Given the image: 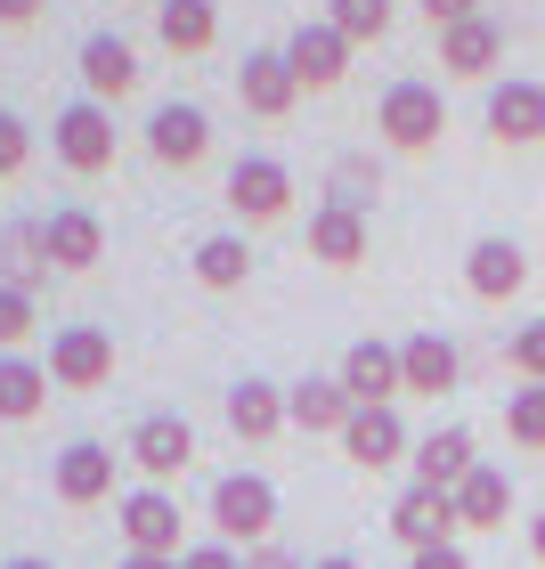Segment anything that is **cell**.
Segmentation results:
<instances>
[{
    "instance_id": "obj_22",
    "label": "cell",
    "mask_w": 545,
    "mask_h": 569,
    "mask_svg": "<svg viewBox=\"0 0 545 569\" xmlns=\"http://www.w3.org/2000/svg\"><path fill=\"white\" fill-rule=\"evenodd\" d=\"M399 375H407L415 399H439V391H456L464 358H456L448 333H407V342H399Z\"/></svg>"
},
{
    "instance_id": "obj_33",
    "label": "cell",
    "mask_w": 545,
    "mask_h": 569,
    "mask_svg": "<svg viewBox=\"0 0 545 569\" xmlns=\"http://www.w3.org/2000/svg\"><path fill=\"white\" fill-rule=\"evenodd\" d=\"M33 333V293H17V284H0V358H17V342Z\"/></svg>"
},
{
    "instance_id": "obj_4",
    "label": "cell",
    "mask_w": 545,
    "mask_h": 569,
    "mask_svg": "<svg viewBox=\"0 0 545 569\" xmlns=\"http://www.w3.org/2000/svg\"><path fill=\"white\" fill-rule=\"evenodd\" d=\"M49 382H58V391H98V382H115V333L107 326H58L49 333Z\"/></svg>"
},
{
    "instance_id": "obj_10",
    "label": "cell",
    "mask_w": 545,
    "mask_h": 569,
    "mask_svg": "<svg viewBox=\"0 0 545 569\" xmlns=\"http://www.w3.org/2000/svg\"><path fill=\"white\" fill-rule=\"evenodd\" d=\"M488 139L497 147H537L545 139V82H522V73H505V82H488Z\"/></svg>"
},
{
    "instance_id": "obj_18",
    "label": "cell",
    "mask_w": 545,
    "mask_h": 569,
    "mask_svg": "<svg viewBox=\"0 0 545 569\" xmlns=\"http://www.w3.org/2000/svg\"><path fill=\"white\" fill-rule=\"evenodd\" d=\"M285 66H294V82H301V90H334V82L350 73V41L318 17V24H301V33L285 41Z\"/></svg>"
},
{
    "instance_id": "obj_40",
    "label": "cell",
    "mask_w": 545,
    "mask_h": 569,
    "mask_svg": "<svg viewBox=\"0 0 545 569\" xmlns=\"http://www.w3.org/2000/svg\"><path fill=\"white\" fill-rule=\"evenodd\" d=\"M115 569H179V561H164V553H122Z\"/></svg>"
},
{
    "instance_id": "obj_7",
    "label": "cell",
    "mask_w": 545,
    "mask_h": 569,
    "mask_svg": "<svg viewBox=\"0 0 545 569\" xmlns=\"http://www.w3.org/2000/svg\"><path fill=\"white\" fill-rule=\"evenodd\" d=\"M122 463H139L147 488H164V480H179V472L196 463V431L179 423V416H139V423H131V448H122Z\"/></svg>"
},
{
    "instance_id": "obj_6",
    "label": "cell",
    "mask_w": 545,
    "mask_h": 569,
    "mask_svg": "<svg viewBox=\"0 0 545 569\" xmlns=\"http://www.w3.org/2000/svg\"><path fill=\"white\" fill-rule=\"evenodd\" d=\"M115 521H122V546L131 553H164V561L188 553L179 546V497L171 488H131V497L115 505Z\"/></svg>"
},
{
    "instance_id": "obj_13",
    "label": "cell",
    "mask_w": 545,
    "mask_h": 569,
    "mask_svg": "<svg viewBox=\"0 0 545 569\" xmlns=\"http://www.w3.org/2000/svg\"><path fill=\"white\" fill-rule=\"evenodd\" d=\"M343 456L358 463V472H392V463H407L415 439H407V423H399V407H358L350 431H343Z\"/></svg>"
},
{
    "instance_id": "obj_41",
    "label": "cell",
    "mask_w": 545,
    "mask_h": 569,
    "mask_svg": "<svg viewBox=\"0 0 545 569\" xmlns=\"http://www.w3.org/2000/svg\"><path fill=\"white\" fill-rule=\"evenodd\" d=\"M529 553L545 561V512H537V521H529Z\"/></svg>"
},
{
    "instance_id": "obj_35",
    "label": "cell",
    "mask_w": 545,
    "mask_h": 569,
    "mask_svg": "<svg viewBox=\"0 0 545 569\" xmlns=\"http://www.w3.org/2000/svg\"><path fill=\"white\" fill-rule=\"evenodd\" d=\"M415 9L432 17V33H448V24H473L480 17V0H415Z\"/></svg>"
},
{
    "instance_id": "obj_24",
    "label": "cell",
    "mask_w": 545,
    "mask_h": 569,
    "mask_svg": "<svg viewBox=\"0 0 545 569\" xmlns=\"http://www.w3.org/2000/svg\"><path fill=\"white\" fill-rule=\"evenodd\" d=\"M155 33H164V49L196 58V49L220 41V9L212 0H155Z\"/></svg>"
},
{
    "instance_id": "obj_31",
    "label": "cell",
    "mask_w": 545,
    "mask_h": 569,
    "mask_svg": "<svg viewBox=\"0 0 545 569\" xmlns=\"http://www.w3.org/2000/svg\"><path fill=\"white\" fill-rule=\"evenodd\" d=\"M505 439H513V448H545V382L505 391Z\"/></svg>"
},
{
    "instance_id": "obj_25",
    "label": "cell",
    "mask_w": 545,
    "mask_h": 569,
    "mask_svg": "<svg viewBox=\"0 0 545 569\" xmlns=\"http://www.w3.org/2000/svg\"><path fill=\"white\" fill-rule=\"evenodd\" d=\"M228 431H237V439H269V431H285V391H277V382H261V375L228 382Z\"/></svg>"
},
{
    "instance_id": "obj_36",
    "label": "cell",
    "mask_w": 545,
    "mask_h": 569,
    "mask_svg": "<svg viewBox=\"0 0 545 569\" xmlns=\"http://www.w3.org/2000/svg\"><path fill=\"white\" fill-rule=\"evenodd\" d=\"M179 569H245V553L212 537V546H188V553H179Z\"/></svg>"
},
{
    "instance_id": "obj_16",
    "label": "cell",
    "mask_w": 545,
    "mask_h": 569,
    "mask_svg": "<svg viewBox=\"0 0 545 569\" xmlns=\"http://www.w3.org/2000/svg\"><path fill=\"white\" fill-rule=\"evenodd\" d=\"M115 448H98V439H73V448H58V463H49V488H58V505H98L115 497Z\"/></svg>"
},
{
    "instance_id": "obj_20",
    "label": "cell",
    "mask_w": 545,
    "mask_h": 569,
    "mask_svg": "<svg viewBox=\"0 0 545 569\" xmlns=\"http://www.w3.org/2000/svg\"><path fill=\"white\" fill-rule=\"evenodd\" d=\"M82 90L107 107V98H131L139 90V49L122 41V33H90L82 41Z\"/></svg>"
},
{
    "instance_id": "obj_42",
    "label": "cell",
    "mask_w": 545,
    "mask_h": 569,
    "mask_svg": "<svg viewBox=\"0 0 545 569\" xmlns=\"http://www.w3.org/2000/svg\"><path fill=\"white\" fill-rule=\"evenodd\" d=\"M309 569H358V561L350 553H326V561H309Z\"/></svg>"
},
{
    "instance_id": "obj_28",
    "label": "cell",
    "mask_w": 545,
    "mask_h": 569,
    "mask_svg": "<svg viewBox=\"0 0 545 569\" xmlns=\"http://www.w3.org/2000/svg\"><path fill=\"white\" fill-rule=\"evenodd\" d=\"M245 277H252V244L245 237H204L196 244V284L204 293H237Z\"/></svg>"
},
{
    "instance_id": "obj_43",
    "label": "cell",
    "mask_w": 545,
    "mask_h": 569,
    "mask_svg": "<svg viewBox=\"0 0 545 569\" xmlns=\"http://www.w3.org/2000/svg\"><path fill=\"white\" fill-rule=\"evenodd\" d=\"M0 569H49V561L41 553H17V561H0Z\"/></svg>"
},
{
    "instance_id": "obj_8",
    "label": "cell",
    "mask_w": 545,
    "mask_h": 569,
    "mask_svg": "<svg viewBox=\"0 0 545 569\" xmlns=\"http://www.w3.org/2000/svg\"><path fill=\"white\" fill-rule=\"evenodd\" d=\"M456 529H464V512L448 488H407V497L392 505V537L407 553H439V546H456Z\"/></svg>"
},
{
    "instance_id": "obj_9",
    "label": "cell",
    "mask_w": 545,
    "mask_h": 569,
    "mask_svg": "<svg viewBox=\"0 0 545 569\" xmlns=\"http://www.w3.org/2000/svg\"><path fill=\"white\" fill-rule=\"evenodd\" d=\"M41 244H49V269L82 277V269L107 261V220H98L90 203H58V212L41 220Z\"/></svg>"
},
{
    "instance_id": "obj_29",
    "label": "cell",
    "mask_w": 545,
    "mask_h": 569,
    "mask_svg": "<svg viewBox=\"0 0 545 569\" xmlns=\"http://www.w3.org/2000/svg\"><path fill=\"white\" fill-rule=\"evenodd\" d=\"M0 284H17V293L49 284V244H41V220L9 228V244H0Z\"/></svg>"
},
{
    "instance_id": "obj_37",
    "label": "cell",
    "mask_w": 545,
    "mask_h": 569,
    "mask_svg": "<svg viewBox=\"0 0 545 569\" xmlns=\"http://www.w3.org/2000/svg\"><path fill=\"white\" fill-rule=\"evenodd\" d=\"M407 569H473L464 546H439V553H407Z\"/></svg>"
},
{
    "instance_id": "obj_14",
    "label": "cell",
    "mask_w": 545,
    "mask_h": 569,
    "mask_svg": "<svg viewBox=\"0 0 545 569\" xmlns=\"http://www.w3.org/2000/svg\"><path fill=\"white\" fill-rule=\"evenodd\" d=\"M334 375H343V391H350L358 407H399V391H407V375H399V342H350Z\"/></svg>"
},
{
    "instance_id": "obj_2",
    "label": "cell",
    "mask_w": 545,
    "mask_h": 569,
    "mask_svg": "<svg viewBox=\"0 0 545 569\" xmlns=\"http://www.w3.org/2000/svg\"><path fill=\"white\" fill-rule=\"evenodd\" d=\"M375 131H383V147L424 154V147H439V131H448V107H439L432 82H392L383 107H375Z\"/></svg>"
},
{
    "instance_id": "obj_30",
    "label": "cell",
    "mask_w": 545,
    "mask_h": 569,
    "mask_svg": "<svg viewBox=\"0 0 545 569\" xmlns=\"http://www.w3.org/2000/svg\"><path fill=\"white\" fill-rule=\"evenodd\" d=\"M326 24H334L350 49H358V41H383V33H392V0H326Z\"/></svg>"
},
{
    "instance_id": "obj_5",
    "label": "cell",
    "mask_w": 545,
    "mask_h": 569,
    "mask_svg": "<svg viewBox=\"0 0 545 569\" xmlns=\"http://www.w3.org/2000/svg\"><path fill=\"white\" fill-rule=\"evenodd\" d=\"M220 196H228L237 220H285V212H294V171H285L277 154H237Z\"/></svg>"
},
{
    "instance_id": "obj_11",
    "label": "cell",
    "mask_w": 545,
    "mask_h": 569,
    "mask_svg": "<svg viewBox=\"0 0 545 569\" xmlns=\"http://www.w3.org/2000/svg\"><path fill=\"white\" fill-rule=\"evenodd\" d=\"M147 154H155V163H171V171L204 163V154H212V114L188 107V98L155 107V114H147Z\"/></svg>"
},
{
    "instance_id": "obj_17",
    "label": "cell",
    "mask_w": 545,
    "mask_h": 569,
    "mask_svg": "<svg viewBox=\"0 0 545 569\" xmlns=\"http://www.w3.org/2000/svg\"><path fill=\"white\" fill-rule=\"evenodd\" d=\"M350 416H358V399L343 391V375H301L294 391H285V423L309 431V439H318V431L343 439V431H350Z\"/></svg>"
},
{
    "instance_id": "obj_1",
    "label": "cell",
    "mask_w": 545,
    "mask_h": 569,
    "mask_svg": "<svg viewBox=\"0 0 545 569\" xmlns=\"http://www.w3.org/2000/svg\"><path fill=\"white\" fill-rule=\"evenodd\" d=\"M269 529H277V488H269L261 472H228V480H212V537H220V546L261 553Z\"/></svg>"
},
{
    "instance_id": "obj_26",
    "label": "cell",
    "mask_w": 545,
    "mask_h": 569,
    "mask_svg": "<svg viewBox=\"0 0 545 569\" xmlns=\"http://www.w3.org/2000/svg\"><path fill=\"white\" fill-rule=\"evenodd\" d=\"M41 407H49V367L24 358V350L0 358V423H33Z\"/></svg>"
},
{
    "instance_id": "obj_23",
    "label": "cell",
    "mask_w": 545,
    "mask_h": 569,
    "mask_svg": "<svg viewBox=\"0 0 545 569\" xmlns=\"http://www.w3.org/2000/svg\"><path fill=\"white\" fill-rule=\"evenodd\" d=\"M309 252H318L326 269H358V261H367V212L318 203V212H309Z\"/></svg>"
},
{
    "instance_id": "obj_34",
    "label": "cell",
    "mask_w": 545,
    "mask_h": 569,
    "mask_svg": "<svg viewBox=\"0 0 545 569\" xmlns=\"http://www.w3.org/2000/svg\"><path fill=\"white\" fill-rule=\"evenodd\" d=\"M24 163H33V131H24V122L0 107V179H17Z\"/></svg>"
},
{
    "instance_id": "obj_32",
    "label": "cell",
    "mask_w": 545,
    "mask_h": 569,
    "mask_svg": "<svg viewBox=\"0 0 545 569\" xmlns=\"http://www.w3.org/2000/svg\"><path fill=\"white\" fill-rule=\"evenodd\" d=\"M505 367L522 375V382H545V318H529V326L505 342Z\"/></svg>"
},
{
    "instance_id": "obj_15",
    "label": "cell",
    "mask_w": 545,
    "mask_h": 569,
    "mask_svg": "<svg viewBox=\"0 0 545 569\" xmlns=\"http://www.w3.org/2000/svg\"><path fill=\"white\" fill-rule=\"evenodd\" d=\"M407 463H415V488H448V497H456V488L480 472V456H473V431H464V423H439V431H424Z\"/></svg>"
},
{
    "instance_id": "obj_3",
    "label": "cell",
    "mask_w": 545,
    "mask_h": 569,
    "mask_svg": "<svg viewBox=\"0 0 545 569\" xmlns=\"http://www.w3.org/2000/svg\"><path fill=\"white\" fill-rule=\"evenodd\" d=\"M49 147H58V163H66L73 179L115 171V114L98 107V98H73V107L49 122Z\"/></svg>"
},
{
    "instance_id": "obj_19",
    "label": "cell",
    "mask_w": 545,
    "mask_h": 569,
    "mask_svg": "<svg viewBox=\"0 0 545 569\" xmlns=\"http://www.w3.org/2000/svg\"><path fill=\"white\" fill-rule=\"evenodd\" d=\"M464 284H473L480 301H513L529 284V252L513 237H480L473 252H464Z\"/></svg>"
},
{
    "instance_id": "obj_12",
    "label": "cell",
    "mask_w": 545,
    "mask_h": 569,
    "mask_svg": "<svg viewBox=\"0 0 545 569\" xmlns=\"http://www.w3.org/2000/svg\"><path fill=\"white\" fill-rule=\"evenodd\" d=\"M237 98H245V114H261V122H285L301 107V82H294V66H285V49H245Z\"/></svg>"
},
{
    "instance_id": "obj_38",
    "label": "cell",
    "mask_w": 545,
    "mask_h": 569,
    "mask_svg": "<svg viewBox=\"0 0 545 569\" xmlns=\"http://www.w3.org/2000/svg\"><path fill=\"white\" fill-rule=\"evenodd\" d=\"M245 569H309V561H294V553H277V546H261V553H245Z\"/></svg>"
},
{
    "instance_id": "obj_21",
    "label": "cell",
    "mask_w": 545,
    "mask_h": 569,
    "mask_svg": "<svg viewBox=\"0 0 545 569\" xmlns=\"http://www.w3.org/2000/svg\"><path fill=\"white\" fill-rule=\"evenodd\" d=\"M439 66L456 73V82H488V73L505 66V33L488 17H473V24H448L439 33Z\"/></svg>"
},
{
    "instance_id": "obj_27",
    "label": "cell",
    "mask_w": 545,
    "mask_h": 569,
    "mask_svg": "<svg viewBox=\"0 0 545 569\" xmlns=\"http://www.w3.org/2000/svg\"><path fill=\"white\" fill-rule=\"evenodd\" d=\"M456 512H464V529H505L513 521V472L480 463V472L456 488Z\"/></svg>"
},
{
    "instance_id": "obj_39",
    "label": "cell",
    "mask_w": 545,
    "mask_h": 569,
    "mask_svg": "<svg viewBox=\"0 0 545 569\" xmlns=\"http://www.w3.org/2000/svg\"><path fill=\"white\" fill-rule=\"evenodd\" d=\"M41 17V0H0V24H33Z\"/></svg>"
}]
</instances>
